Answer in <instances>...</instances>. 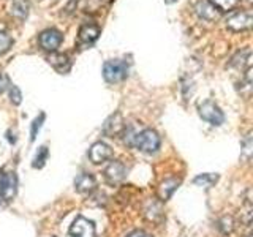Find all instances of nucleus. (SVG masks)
I'll return each instance as SVG.
<instances>
[{"instance_id":"9","label":"nucleus","mask_w":253,"mask_h":237,"mask_svg":"<svg viewBox=\"0 0 253 237\" xmlns=\"http://www.w3.org/2000/svg\"><path fill=\"white\" fill-rule=\"evenodd\" d=\"M63 41V35L57 29H46L38 35V43L42 49L47 52H55Z\"/></svg>"},{"instance_id":"1","label":"nucleus","mask_w":253,"mask_h":237,"mask_svg":"<svg viewBox=\"0 0 253 237\" xmlns=\"http://www.w3.org/2000/svg\"><path fill=\"white\" fill-rule=\"evenodd\" d=\"M130 65L125 59H111L103 63V79L108 84H117L122 82L124 79L128 76Z\"/></svg>"},{"instance_id":"27","label":"nucleus","mask_w":253,"mask_h":237,"mask_svg":"<svg viewBox=\"0 0 253 237\" xmlns=\"http://www.w3.org/2000/svg\"><path fill=\"white\" fill-rule=\"evenodd\" d=\"M108 0H85V8H90L89 11H95L98 10L101 5H105Z\"/></svg>"},{"instance_id":"17","label":"nucleus","mask_w":253,"mask_h":237,"mask_svg":"<svg viewBox=\"0 0 253 237\" xmlns=\"http://www.w3.org/2000/svg\"><path fill=\"white\" fill-rule=\"evenodd\" d=\"M229 67L241 70L242 73L245 70L252 68V52H250V49H244V51L237 52L234 57L229 60Z\"/></svg>"},{"instance_id":"26","label":"nucleus","mask_w":253,"mask_h":237,"mask_svg":"<svg viewBox=\"0 0 253 237\" xmlns=\"http://www.w3.org/2000/svg\"><path fill=\"white\" fill-rule=\"evenodd\" d=\"M8 90H10V100L13 105H21V101H22V93L21 90L18 89V85H14V84H10L8 85Z\"/></svg>"},{"instance_id":"18","label":"nucleus","mask_w":253,"mask_h":237,"mask_svg":"<svg viewBox=\"0 0 253 237\" xmlns=\"http://www.w3.org/2000/svg\"><path fill=\"white\" fill-rule=\"evenodd\" d=\"M29 2L27 0H14L11 5V14L14 18L24 21L29 16Z\"/></svg>"},{"instance_id":"31","label":"nucleus","mask_w":253,"mask_h":237,"mask_svg":"<svg viewBox=\"0 0 253 237\" xmlns=\"http://www.w3.org/2000/svg\"><path fill=\"white\" fill-rule=\"evenodd\" d=\"M247 237H252V234H249V236H247Z\"/></svg>"},{"instance_id":"2","label":"nucleus","mask_w":253,"mask_h":237,"mask_svg":"<svg viewBox=\"0 0 253 237\" xmlns=\"http://www.w3.org/2000/svg\"><path fill=\"white\" fill-rule=\"evenodd\" d=\"M131 146H134L138 150L144 154H155L162 146V138L155 130L144 128L139 133H134Z\"/></svg>"},{"instance_id":"12","label":"nucleus","mask_w":253,"mask_h":237,"mask_svg":"<svg viewBox=\"0 0 253 237\" xmlns=\"http://www.w3.org/2000/svg\"><path fill=\"white\" fill-rule=\"evenodd\" d=\"M195 11L203 21H208V22L217 21L220 18V14H221L217 8L209 2V0H200V2H198L196 6H195Z\"/></svg>"},{"instance_id":"14","label":"nucleus","mask_w":253,"mask_h":237,"mask_svg":"<svg viewBox=\"0 0 253 237\" xmlns=\"http://www.w3.org/2000/svg\"><path fill=\"white\" fill-rule=\"evenodd\" d=\"M47 63L57 71V73L60 75H65L70 71L71 68V60L67 54H60V52H51L49 55H47Z\"/></svg>"},{"instance_id":"5","label":"nucleus","mask_w":253,"mask_h":237,"mask_svg":"<svg viewBox=\"0 0 253 237\" xmlns=\"http://www.w3.org/2000/svg\"><path fill=\"white\" fill-rule=\"evenodd\" d=\"M100 35V27L92 21H84L79 27V34H78V46L81 49H87L90 47L95 41L98 40Z\"/></svg>"},{"instance_id":"15","label":"nucleus","mask_w":253,"mask_h":237,"mask_svg":"<svg viewBox=\"0 0 253 237\" xmlns=\"http://www.w3.org/2000/svg\"><path fill=\"white\" fill-rule=\"evenodd\" d=\"M163 202L158 201L157 198H150L144 205V215L149 221H154V223H160L163 220Z\"/></svg>"},{"instance_id":"6","label":"nucleus","mask_w":253,"mask_h":237,"mask_svg":"<svg viewBox=\"0 0 253 237\" xmlns=\"http://www.w3.org/2000/svg\"><path fill=\"white\" fill-rule=\"evenodd\" d=\"M226 27L231 29L233 32H244L249 30L253 24V16L250 10H242V11H233L226 18Z\"/></svg>"},{"instance_id":"25","label":"nucleus","mask_w":253,"mask_h":237,"mask_svg":"<svg viewBox=\"0 0 253 237\" xmlns=\"http://www.w3.org/2000/svg\"><path fill=\"white\" fill-rule=\"evenodd\" d=\"M46 118V114L44 113H40L38 117H35V120L32 122V130H30V141H35L37 139V134L40 131V128H42V125L44 122Z\"/></svg>"},{"instance_id":"10","label":"nucleus","mask_w":253,"mask_h":237,"mask_svg":"<svg viewBox=\"0 0 253 237\" xmlns=\"http://www.w3.org/2000/svg\"><path fill=\"white\" fill-rule=\"evenodd\" d=\"M125 128H126V125H125L122 114L114 113L106 118V122H105V125H103L101 131L108 138H119V136H124Z\"/></svg>"},{"instance_id":"24","label":"nucleus","mask_w":253,"mask_h":237,"mask_svg":"<svg viewBox=\"0 0 253 237\" xmlns=\"http://www.w3.org/2000/svg\"><path fill=\"white\" fill-rule=\"evenodd\" d=\"M11 46H13V40L11 37L5 34V32L0 30V55H3L6 54L8 51L11 49Z\"/></svg>"},{"instance_id":"23","label":"nucleus","mask_w":253,"mask_h":237,"mask_svg":"<svg viewBox=\"0 0 253 237\" xmlns=\"http://www.w3.org/2000/svg\"><path fill=\"white\" fill-rule=\"evenodd\" d=\"M241 146H242V158L249 160L252 157V147H253V141H252V133H247L244 136V139L241 141Z\"/></svg>"},{"instance_id":"21","label":"nucleus","mask_w":253,"mask_h":237,"mask_svg":"<svg viewBox=\"0 0 253 237\" xmlns=\"http://www.w3.org/2000/svg\"><path fill=\"white\" fill-rule=\"evenodd\" d=\"M217 228H218V231H220L221 234H225V236L231 234V233L234 231V220H233V217L223 215L221 218H218V221H217Z\"/></svg>"},{"instance_id":"8","label":"nucleus","mask_w":253,"mask_h":237,"mask_svg":"<svg viewBox=\"0 0 253 237\" xmlns=\"http://www.w3.org/2000/svg\"><path fill=\"white\" fill-rule=\"evenodd\" d=\"M68 233L71 237H97V229H95V223L92 220L79 215L75 218L71 223Z\"/></svg>"},{"instance_id":"3","label":"nucleus","mask_w":253,"mask_h":237,"mask_svg":"<svg viewBox=\"0 0 253 237\" xmlns=\"http://www.w3.org/2000/svg\"><path fill=\"white\" fill-rule=\"evenodd\" d=\"M198 114H200L203 120L209 122L213 126H220L225 122L223 111H221L217 103H213L212 100H206L200 103V105H198Z\"/></svg>"},{"instance_id":"20","label":"nucleus","mask_w":253,"mask_h":237,"mask_svg":"<svg viewBox=\"0 0 253 237\" xmlns=\"http://www.w3.org/2000/svg\"><path fill=\"white\" fill-rule=\"evenodd\" d=\"M220 13H229L239 5V0H209Z\"/></svg>"},{"instance_id":"19","label":"nucleus","mask_w":253,"mask_h":237,"mask_svg":"<svg viewBox=\"0 0 253 237\" xmlns=\"http://www.w3.org/2000/svg\"><path fill=\"white\" fill-rule=\"evenodd\" d=\"M218 180V174H200V176H196L193 179V184L195 185H200V187H204V188H211L215 182Z\"/></svg>"},{"instance_id":"22","label":"nucleus","mask_w":253,"mask_h":237,"mask_svg":"<svg viewBox=\"0 0 253 237\" xmlns=\"http://www.w3.org/2000/svg\"><path fill=\"white\" fill-rule=\"evenodd\" d=\"M47 155H49V150H47V147L46 146H42L38 149V152H37V155H35V158H34V163H32V166L37 169H40V168H43L44 166V163H46V160H47Z\"/></svg>"},{"instance_id":"13","label":"nucleus","mask_w":253,"mask_h":237,"mask_svg":"<svg viewBox=\"0 0 253 237\" xmlns=\"http://www.w3.org/2000/svg\"><path fill=\"white\" fill-rule=\"evenodd\" d=\"M75 190L81 195H90L97 190V180L92 174L83 172L75 179Z\"/></svg>"},{"instance_id":"7","label":"nucleus","mask_w":253,"mask_h":237,"mask_svg":"<svg viewBox=\"0 0 253 237\" xmlns=\"http://www.w3.org/2000/svg\"><path fill=\"white\" fill-rule=\"evenodd\" d=\"M125 176H126V168H125V164L122 161H119V160H113L105 168V171H103L105 182L111 187L121 185L124 182V179H125Z\"/></svg>"},{"instance_id":"29","label":"nucleus","mask_w":253,"mask_h":237,"mask_svg":"<svg viewBox=\"0 0 253 237\" xmlns=\"http://www.w3.org/2000/svg\"><path fill=\"white\" fill-rule=\"evenodd\" d=\"M126 237H152V236L146 231H142V229H134L130 234H126Z\"/></svg>"},{"instance_id":"16","label":"nucleus","mask_w":253,"mask_h":237,"mask_svg":"<svg viewBox=\"0 0 253 237\" xmlns=\"http://www.w3.org/2000/svg\"><path fill=\"white\" fill-rule=\"evenodd\" d=\"M179 185H180V180L176 179V177H169V179L163 180L160 184V187H158V190H157L158 201H162V202L168 201L169 198L172 196V193L179 188Z\"/></svg>"},{"instance_id":"4","label":"nucleus","mask_w":253,"mask_h":237,"mask_svg":"<svg viewBox=\"0 0 253 237\" xmlns=\"http://www.w3.org/2000/svg\"><path fill=\"white\" fill-rule=\"evenodd\" d=\"M18 192V177L14 172L2 171L0 174V202H10Z\"/></svg>"},{"instance_id":"11","label":"nucleus","mask_w":253,"mask_h":237,"mask_svg":"<svg viewBox=\"0 0 253 237\" xmlns=\"http://www.w3.org/2000/svg\"><path fill=\"white\" fill-rule=\"evenodd\" d=\"M113 157V149H111L106 142L98 141V142H93L89 149V160L93 164H101L108 160H111Z\"/></svg>"},{"instance_id":"30","label":"nucleus","mask_w":253,"mask_h":237,"mask_svg":"<svg viewBox=\"0 0 253 237\" xmlns=\"http://www.w3.org/2000/svg\"><path fill=\"white\" fill-rule=\"evenodd\" d=\"M166 3H174V2H177V0H165Z\"/></svg>"},{"instance_id":"28","label":"nucleus","mask_w":253,"mask_h":237,"mask_svg":"<svg viewBox=\"0 0 253 237\" xmlns=\"http://www.w3.org/2000/svg\"><path fill=\"white\" fill-rule=\"evenodd\" d=\"M10 79H8V76H5L2 71H0V93L5 92L8 89V85H10Z\"/></svg>"}]
</instances>
